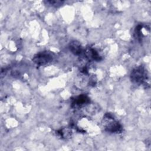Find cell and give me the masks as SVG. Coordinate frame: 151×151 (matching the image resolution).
Wrapping results in <instances>:
<instances>
[{"mask_svg":"<svg viewBox=\"0 0 151 151\" xmlns=\"http://www.w3.org/2000/svg\"><path fill=\"white\" fill-rule=\"evenodd\" d=\"M130 78L133 83L142 84L147 79V72L142 66L134 68L130 74Z\"/></svg>","mask_w":151,"mask_h":151,"instance_id":"obj_2","label":"cell"},{"mask_svg":"<svg viewBox=\"0 0 151 151\" xmlns=\"http://www.w3.org/2000/svg\"><path fill=\"white\" fill-rule=\"evenodd\" d=\"M90 103V99L84 94L80 95L72 100V107L74 108H80Z\"/></svg>","mask_w":151,"mask_h":151,"instance_id":"obj_4","label":"cell"},{"mask_svg":"<svg viewBox=\"0 0 151 151\" xmlns=\"http://www.w3.org/2000/svg\"><path fill=\"white\" fill-rule=\"evenodd\" d=\"M69 48L72 53L75 55H80L82 52V47L79 42L77 41H73L70 42Z\"/></svg>","mask_w":151,"mask_h":151,"instance_id":"obj_6","label":"cell"},{"mask_svg":"<svg viewBox=\"0 0 151 151\" xmlns=\"http://www.w3.org/2000/svg\"><path fill=\"white\" fill-rule=\"evenodd\" d=\"M102 124L105 130L110 133H118L122 130V125L115 119L113 115L110 113H107L104 114Z\"/></svg>","mask_w":151,"mask_h":151,"instance_id":"obj_1","label":"cell"},{"mask_svg":"<svg viewBox=\"0 0 151 151\" xmlns=\"http://www.w3.org/2000/svg\"><path fill=\"white\" fill-rule=\"evenodd\" d=\"M84 54L86 55V57L88 60L99 61L101 60V57L98 52V51L96 49L91 47L87 48L84 52Z\"/></svg>","mask_w":151,"mask_h":151,"instance_id":"obj_5","label":"cell"},{"mask_svg":"<svg viewBox=\"0 0 151 151\" xmlns=\"http://www.w3.org/2000/svg\"><path fill=\"white\" fill-rule=\"evenodd\" d=\"M54 54L50 51H42L37 54L32 60L35 64L38 65H45L53 60Z\"/></svg>","mask_w":151,"mask_h":151,"instance_id":"obj_3","label":"cell"},{"mask_svg":"<svg viewBox=\"0 0 151 151\" xmlns=\"http://www.w3.org/2000/svg\"><path fill=\"white\" fill-rule=\"evenodd\" d=\"M64 2V1H47V3L49 4L50 5H51L52 6H59L63 4V3Z\"/></svg>","mask_w":151,"mask_h":151,"instance_id":"obj_7","label":"cell"}]
</instances>
